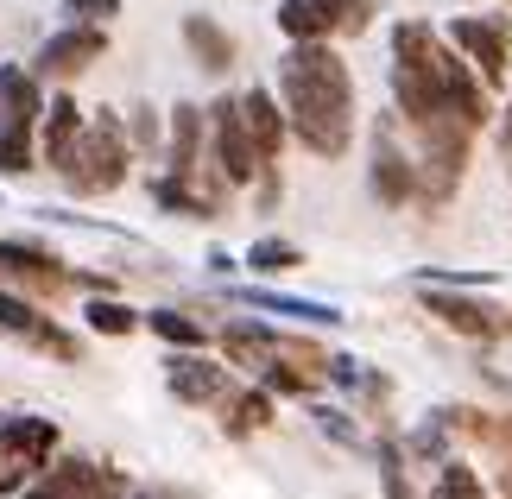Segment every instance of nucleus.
Instances as JSON below:
<instances>
[{
	"label": "nucleus",
	"mask_w": 512,
	"mask_h": 499,
	"mask_svg": "<svg viewBox=\"0 0 512 499\" xmlns=\"http://www.w3.org/2000/svg\"><path fill=\"white\" fill-rule=\"evenodd\" d=\"M279 102L285 127L304 139L317 158H342L354 139V76L336 51L323 45H291L279 57Z\"/></svg>",
	"instance_id": "obj_1"
},
{
	"label": "nucleus",
	"mask_w": 512,
	"mask_h": 499,
	"mask_svg": "<svg viewBox=\"0 0 512 499\" xmlns=\"http://www.w3.org/2000/svg\"><path fill=\"white\" fill-rule=\"evenodd\" d=\"M38 114L45 83L26 64H0V177H26L38 165Z\"/></svg>",
	"instance_id": "obj_2"
},
{
	"label": "nucleus",
	"mask_w": 512,
	"mask_h": 499,
	"mask_svg": "<svg viewBox=\"0 0 512 499\" xmlns=\"http://www.w3.org/2000/svg\"><path fill=\"white\" fill-rule=\"evenodd\" d=\"M127 165H133V146H127V127H121V114H95V121H83V139H76V152H70V165L57 171L76 196H108V190H121L127 184Z\"/></svg>",
	"instance_id": "obj_3"
},
{
	"label": "nucleus",
	"mask_w": 512,
	"mask_h": 499,
	"mask_svg": "<svg viewBox=\"0 0 512 499\" xmlns=\"http://www.w3.org/2000/svg\"><path fill=\"white\" fill-rule=\"evenodd\" d=\"M51 455H57V424L51 417H26V411L0 417V493L32 487Z\"/></svg>",
	"instance_id": "obj_4"
},
{
	"label": "nucleus",
	"mask_w": 512,
	"mask_h": 499,
	"mask_svg": "<svg viewBox=\"0 0 512 499\" xmlns=\"http://www.w3.org/2000/svg\"><path fill=\"white\" fill-rule=\"evenodd\" d=\"M26 499H127V481L89 455H51L45 474L26 487Z\"/></svg>",
	"instance_id": "obj_5"
},
{
	"label": "nucleus",
	"mask_w": 512,
	"mask_h": 499,
	"mask_svg": "<svg viewBox=\"0 0 512 499\" xmlns=\"http://www.w3.org/2000/svg\"><path fill=\"white\" fill-rule=\"evenodd\" d=\"M373 0H279V32L291 45H323L329 32H361Z\"/></svg>",
	"instance_id": "obj_6"
},
{
	"label": "nucleus",
	"mask_w": 512,
	"mask_h": 499,
	"mask_svg": "<svg viewBox=\"0 0 512 499\" xmlns=\"http://www.w3.org/2000/svg\"><path fill=\"white\" fill-rule=\"evenodd\" d=\"M209 158H215V177L234 190V184H253L260 177V158H253V139H247V127H241V102H209Z\"/></svg>",
	"instance_id": "obj_7"
},
{
	"label": "nucleus",
	"mask_w": 512,
	"mask_h": 499,
	"mask_svg": "<svg viewBox=\"0 0 512 499\" xmlns=\"http://www.w3.org/2000/svg\"><path fill=\"white\" fill-rule=\"evenodd\" d=\"M102 51H108V26H64V32H51L45 45H38L32 76L38 83H70V76H83Z\"/></svg>",
	"instance_id": "obj_8"
},
{
	"label": "nucleus",
	"mask_w": 512,
	"mask_h": 499,
	"mask_svg": "<svg viewBox=\"0 0 512 499\" xmlns=\"http://www.w3.org/2000/svg\"><path fill=\"white\" fill-rule=\"evenodd\" d=\"M449 38L462 45L468 70H475L481 83H500V76H506L512 38H506V26H500V19H456V26H449Z\"/></svg>",
	"instance_id": "obj_9"
},
{
	"label": "nucleus",
	"mask_w": 512,
	"mask_h": 499,
	"mask_svg": "<svg viewBox=\"0 0 512 499\" xmlns=\"http://www.w3.org/2000/svg\"><path fill=\"white\" fill-rule=\"evenodd\" d=\"M373 196H380V209H405L418 196V165L392 146V127L373 133Z\"/></svg>",
	"instance_id": "obj_10"
},
{
	"label": "nucleus",
	"mask_w": 512,
	"mask_h": 499,
	"mask_svg": "<svg viewBox=\"0 0 512 499\" xmlns=\"http://www.w3.org/2000/svg\"><path fill=\"white\" fill-rule=\"evenodd\" d=\"M0 278L7 285H26V291H64L70 272L57 266V253L32 247V241H0Z\"/></svg>",
	"instance_id": "obj_11"
},
{
	"label": "nucleus",
	"mask_w": 512,
	"mask_h": 499,
	"mask_svg": "<svg viewBox=\"0 0 512 499\" xmlns=\"http://www.w3.org/2000/svg\"><path fill=\"white\" fill-rule=\"evenodd\" d=\"M241 127H247V139H253V158H260V171L279 165L291 127H285V108L272 102L266 89H247V95H241Z\"/></svg>",
	"instance_id": "obj_12"
},
{
	"label": "nucleus",
	"mask_w": 512,
	"mask_h": 499,
	"mask_svg": "<svg viewBox=\"0 0 512 499\" xmlns=\"http://www.w3.org/2000/svg\"><path fill=\"white\" fill-rule=\"evenodd\" d=\"M165 379H171V392L184 398V405H215V398L228 392L222 361H203L196 348H177L171 361H165Z\"/></svg>",
	"instance_id": "obj_13"
},
{
	"label": "nucleus",
	"mask_w": 512,
	"mask_h": 499,
	"mask_svg": "<svg viewBox=\"0 0 512 499\" xmlns=\"http://www.w3.org/2000/svg\"><path fill=\"white\" fill-rule=\"evenodd\" d=\"M76 139H83V108H76L70 95H51L45 114H38V158H45L51 171H64Z\"/></svg>",
	"instance_id": "obj_14"
},
{
	"label": "nucleus",
	"mask_w": 512,
	"mask_h": 499,
	"mask_svg": "<svg viewBox=\"0 0 512 499\" xmlns=\"http://www.w3.org/2000/svg\"><path fill=\"white\" fill-rule=\"evenodd\" d=\"M203 108H190V102H177L171 108V177H184V184H196V171H203Z\"/></svg>",
	"instance_id": "obj_15"
},
{
	"label": "nucleus",
	"mask_w": 512,
	"mask_h": 499,
	"mask_svg": "<svg viewBox=\"0 0 512 499\" xmlns=\"http://www.w3.org/2000/svg\"><path fill=\"white\" fill-rule=\"evenodd\" d=\"M424 310L437 316V323L462 329V335H481V342H487V335H500V329H506L500 316H494V304H475V297H449V291H430V297H424Z\"/></svg>",
	"instance_id": "obj_16"
},
{
	"label": "nucleus",
	"mask_w": 512,
	"mask_h": 499,
	"mask_svg": "<svg viewBox=\"0 0 512 499\" xmlns=\"http://www.w3.org/2000/svg\"><path fill=\"white\" fill-rule=\"evenodd\" d=\"M234 304H247V310H279V316H291V323H323V329L342 323L336 304H317V297H285V291H260V285L234 291Z\"/></svg>",
	"instance_id": "obj_17"
},
{
	"label": "nucleus",
	"mask_w": 512,
	"mask_h": 499,
	"mask_svg": "<svg viewBox=\"0 0 512 499\" xmlns=\"http://www.w3.org/2000/svg\"><path fill=\"white\" fill-rule=\"evenodd\" d=\"M222 354H228L234 367L260 373V367L279 361V335H272L266 323H228V329H222Z\"/></svg>",
	"instance_id": "obj_18"
},
{
	"label": "nucleus",
	"mask_w": 512,
	"mask_h": 499,
	"mask_svg": "<svg viewBox=\"0 0 512 499\" xmlns=\"http://www.w3.org/2000/svg\"><path fill=\"white\" fill-rule=\"evenodd\" d=\"M184 45L196 51V64H203V70H228L234 64V38L215 26L209 13H190L184 19Z\"/></svg>",
	"instance_id": "obj_19"
},
{
	"label": "nucleus",
	"mask_w": 512,
	"mask_h": 499,
	"mask_svg": "<svg viewBox=\"0 0 512 499\" xmlns=\"http://www.w3.org/2000/svg\"><path fill=\"white\" fill-rule=\"evenodd\" d=\"M228 436H247V430H266L272 424V392L260 386V392H241V398H228Z\"/></svg>",
	"instance_id": "obj_20"
},
{
	"label": "nucleus",
	"mask_w": 512,
	"mask_h": 499,
	"mask_svg": "<svg viewBox=\"0 0 512 499\" xmlns=\"http://www.w3.org/2000/svg\"><path fill=\"white\" fill-rule=\"evenodd\" d=\"M146 323H152V335H159V342H171V348H203V323H196V316H184V310H152Z\"/></svg>",
	"instance_id": "obj_21"
},
{
	"label": "nucleus",
	"mask_w": 512,
	"mask_h": 499,
	"mask_svg": "<svg viewBox=\"0 0 512 499\" xmlns=\"http://www.w3.org/2000/svg\"><path fill=\"white\" fill-rule=\"evenodd\" d=\"M83 323H89L95 335H133V329H140V316H133L121 297H95V304L83 310Z\"/></svg>",
	"instance_id": "obj_22"
},
{
	"label": "nucleus",
	"mask_w": 512,
	"mask_h": 499,
	"mask_svg": "<svg viewBox=\"0 0 512 499\" xmlns=\"http://www.w3.org/2000/svg\"><path fill=\"white\" fill-rule=\"evenodd\" d=\"M424 499H487V493H481V474L468 468V462H443V474L430 481Z\"/></svg>",
	"instance_id": "obj_23"
},
{
	"label": "nucleus",
	"mask_w": 512,
	"mask_h": 499,
	"mask_svg": "<svg viewBox=\"0 0 512 499\" xmlns=\"http://www.w3.org/2000/svg\"><path fill=\"white\" fill-rule=\"evenodd\" d=\"M38 323H45V310H38L26 291H0V329H7V335H19V342H26Z\"/></svg>",
	"instance_id": "obj_24"
},
{
	"label": "nucleus",
	"mask_w": 512,
	"mask_h": 499,
	"mask_svg": "<svg viewBox=\"0 0 512 499\" xmlns=\"http://www.w3.org/2000/svg\"><path fill=\"white\" fill-rule=\"evenodd\" d=\"M247 266L272 278V272H291V266H304V253L291 247V241H272V234H266V241H253V247H247Z\"/></svg>",
	"instance_id": "obj_25"
},
{
	"label": "nucleus",
	"mask_w": 512,
	"mask_h": 499,
	"mask_svg": "<svg viewBox=\"0 0 512 499\" xmlns=\"http://www.w3.org/2000/svg\"><path fill=\"white\" fill-rule=\"evenodd\" d=\"M26 342H32V348H45V354H51V361H64V367H70V361H83V342H76V335H70V329H57V323H51V316H45V323H38V329L26 335Z\"/></svg>",
	"instance_id": "obj_26"
},
{
	"label": "nucleus",
	"mask_w": 512,
	"mask_h": 499,
	"mask_svg": "<svg viewBox=\"0 0 512 499\" xmlns=\"http://www.w3.org/2000/svg\"><path fill=\"white\" fill-rule=\"evenodd\" d=\"M443 424H449V417H437V424H418L405 449L418 455V462H449V436H443Z\"/></svg>",
	"instance_id": "obj_27"
},
{
	"label": "nucleus",
	"mask_w": 512,
	"mask_h": 499,
	"mask_svg": "<svg viewBox=\"0 0 512 499\" xmlns=\"http://www.w3.org/2000/svg\"><path fill=\"white\" fill-rule=\"evenodd\" d=\"M260 379H266V392H310V386H317V373H310V367H291V361L260 367Z\"/></svg>",
	"instance_id": "obj_28"
},
{
	"label": "nucleus",
	"mask_w": 512,
	"mask_h": 499,
	"mask_svg": "<svg viewBox=\"0 0 512 499\" xmlns=\"http://www.w3.org/2000/svg\"><path fill=\"white\" fill-rule=\"evenodd\" d=\"M380 474H386V499H411V481H405V449L380 443Z\"/></svg>",
	"instance_id": "obj_29"
},
{
	"label": "nucleus",
	"mask_w": 512,
	"mask_h": 499,
	"mask_svg": "<svg viewBox=\"0 0 512 499\" xmlns=\"http://www.w3.org/2000/svg\"><path fill=\"white\" fill-rule=\"evenodd\" d=\"M64 13L76 26H108V19L121 13V0H64Z\"/></svg>",
	"instance_id": "obj_30"
},
{
	"label": "nucleus",
	"mask_w": 512,
	"mask_h": 499,
	"mask_svg": "<svg viewBox=\"0 0 512 499\" xmlns=\"http://www.w3.org/2000/svg\"><path fill=\"white\" fill-rule=\"evenodd\" d=\"M127 146H159V114H152L146 102L133 108V121H127Z\"/></svg>",
	"instance_id": "obj_31"
},
{
	"label": "nucleus",
	"mask_w": 512,
	"mask_h": 499,
	"mask_svg": "<svg viewBox=\"0 0 512 499\" xmlns=\"http://www.w3.org/2000/svg\"><path fill=\"white\" fill-rule=\"evenodd\" d=\"M317 424H323V436H336V443H354V424H348L342 411H329V405H323V411H317Z\"/></svg>",
	"instance_id": "obj_32"
},
{
	"label": "nucleus",
	"mask_w": 512,
	"mask_h": 499,
	"mask_svg": "<svg viewBox=\"0 0 512 499\" xmlns=\"http://www.w3.org/2000/svg\"><path fill=\"white\" fill-rule=\"evenodd\" d=\"M500 146H506V165H512V108H506V133H500Z\"/></svg>",
	"instance_id": "obj_33"
}]
</instances>
